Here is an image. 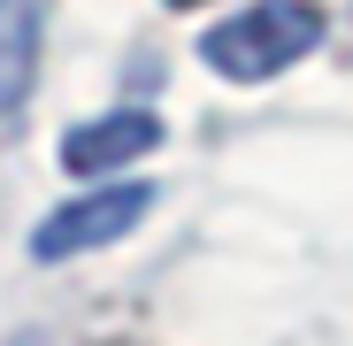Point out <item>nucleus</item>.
Returning <instances> with one entry per match:
<instances>
[{
    "label": "nucleus",
    "mask_w": 353,
    "mask_h": 346,
    "mask_svg": "<svg viewBox=\"0 0 353 346\" xmlns=\"http://www.w3.org/2000/svg\"><path fill=\"white\" fill-rule=\"evenodd\" d=\"M146 146H161V115L115 108V115H92V124H77L62 139V169H70V177H108V169L139 162Z\"/></svg>",
    "instance_id": "obj_4"
},
{
    "label": "nucleus",
    "mask_w": 353,
    "mask_h": 346,
    "mask_svg": "<svg viewBox=\"0 0 353 346\" xmlns=\"http://www.w3.org/2000/svg\"><path fill=\"white\" fill-rule=\"evenodd\" d=\"M154 208V185H92L85 200H62L46 208V223L31 231V254L39 262H77V254H100L115 239H131Z\"/></svg>",
    "instance_id": "obj_2"
},
{
    "label": "nucleus",
    "mask_w": 353,
    "mask_h": 346,
    "mask_svg": "<svg viewBox=\"0 0 353 346\" xmlns=\"http://www.w3.org/2000/svg\"><path fill=\"white\" fill-rule=\"evenodd\" d=\"M315 46H323V16L307 0H254V8L200 31V62L230 85H269L292 62H307Z\"/></svg>",
    "instance_id": "obj_1"
},
{
    "label": "nucleus",
    "mask_w": 353,
    "mask_h": 346,
    "mask_svg": "<svg viewBox=\"0 0 353 346\" xmlns=\"http://www.w3.org/2000/svg\"><path fill=\"white\" fill-rule=\"evenodd\" d=\"M39 54H46V0H0V146L31 108Z\"/></svg>",
    "instance_id": "obj_3"
}]
</instances>
